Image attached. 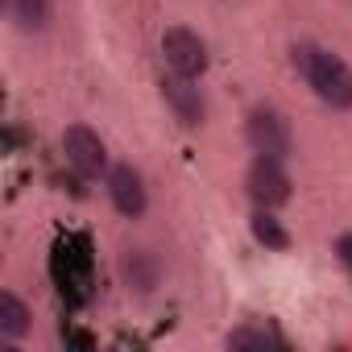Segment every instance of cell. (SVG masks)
Segmentation results:
<instances>
[{"label": "cell", "instance_id": "cell-1", "mask_svg": "<svg viewBox=\"0 0 352 352\" xmlns=\"http://www.w3.org/2000/svg\"><path fill=\"white\" fill-rule=\"evenodd\" d=\"M294 67L302 71V79L327 108H340V112L352 108V71L340 54H331L315 42H302V46H294Z\"/></svg>", "mask_w": 352, "mask_h": 352}, {"label": "cell", "instance_id": "cell-2", "mask_svg": "<svg viewBox=\"0 0 352 352\" xmlns=\"http://www.w3.org/2000/svg\"><path fill=\"white\" fill-rule=\"evenodd\" d=\"M162 58H166V67L174 75H187V79H199L208 71V46L187 25H170L162 34Z\"/></svg>", "mask_w": 352, "mask_h": 352}, {"label": "cell", "instance_id": "cell-3", "mask_svg": "<svg viewBox=\"0 0 352 352\" xmlns=\"http://www.w3.org/2000/svg\"><path fill=\"white\" fill-rule=\"evenodd\" d=\"M245 137H249V145L257 149V157H286L290 153V145H294V137H290V120L282 116V112H274V108H257V112H249V120H245Z\"/></svg>", "mask_w": 352, "mask_h": 352}, {"label": "cell", "instance_id": "cell-4", "mask_svg": "<svg viewBox=\"0 0 352 352\" xmlns=\"http://www.w3.org/2000/svg\"><path fill=\"white\" fill-rule=\"evenodd\" d=\"M63 153H67V162L83 174V179H100V174L108 170V149H104L100 133H91L87 124H71L63 133Z\"/></svg>", "mask_w": 352, "mask_h": 352}, {"label": "cell", "instance_id": "cell-5", "mask_svg": "<svg viewBox=\"0 0 352 352\" xmlns=\"http://www.w3.org/2000/svg\"><path fill=\"white\" fill-rule=\"evenodd\" d=\"M249 195L257 208H282L290 199V179H286V170L278 157H257L249 166V179H245Z\"/></svg>", "mask_w": 352, "mask_h": 352}, {"label": "cell", "instance_id": "cell-6", "mask_svg": "<svg viewBox=\"0 0 352 352\" xmlns=\"http://www.w3.org/2000/svg\"><path fill=\"white\" fill-rule=\"evenodd\" d=\"M162 96H166V104H170V112H174V120H179V124H187V129L204 124L208 104H204V91L195 87V79H187V75H170V79L162 83Z\"/></svg>", "mask_w": 352, "mask_h": 352}, {"label": "cell", "instance_id": "cell-7", "mask_svg": "<svg viewBox=\"0 0 352 352\" xmlns=\"http://www.w3.org/2000/svg\"><path fill=\"white\" fill-rule=\"evenodd\" d=\"M108 195H112L116 212L129 216V220H141L145 208H149L145 183H141V174H137L133 166H112V170H108Z\"/></svg>", "mask_w": 352, "mask_h": 352}, {"label": "cell", "instance_id": "cell-8", "mask_svg": "<svg viewBox=\"0 0 352 352\" xmlns=\"http://www.w3.org/2000/svg\"><path fill=\"white\" fill-rule=\"evenodd\" d=\"M120 274H124V286H129V290L149 294V290L157 286V278H162V265H157V257H153L149 249H129L124 261H120Z\"/></svg>", "mask_w": 352, "mask_h": 352}, {"label": "cell", "instance_id": "cell-9", "mask_svg": "<svg viewBox=\"0 0 352 352\" xmlns=\"http://www.w3.org/2000/svg\"><path fill=\"white\" fill-rule=\"evenodd\" d=\"M30 307L13 294V290H5V294H0V336H5V340H21L25 331H30Z\"/></svg>", "mask_w": 352, "mask_h": 352}, {"label": "cell", "instance_id": "cell-10", "mask_svg": "<svg viewBox=\"0 0 352 352\" xmlns=\"http://www.w3.org/2000/svg\"><path fill=\"white\" fill-rule=\"evenodd\" d=\"M9 17L17 21V30L25 34H42L50 25V0H5Z\"/></svg>", "mask_w": 352, "mask_h": 352}, {"label": "cell", "instance_id": "cell-11", "mask_svg": "<svg viewBox=\"0 0 352 352\" xmlns=\"http://www.w3.org/2000/svg\"><path fill=\"white\" fill-rule=\"evenodd\" d=\"M253 236H257L265 249H286V245H290L286 228L270 216V208H257V216H253Z\"/></svg>", "mask_w": 352, "mask_h": 352}, {"label": "cell", "instance_id": "cell-12", "mask_svg": "<svg viewBox=\"0 0 352 352\" xmlns=\"http://www.w3.org/2000/svg\"><path fill=\"white\" fill-rule=\"evenodd\" d=\"M224 344L232 352H265V348H274V336L261 331V327H236V331H228Z\"/></svg>", "mask_w": 352, "mask_h": 352}, {"label": "cell", "instance_id": "cell-13", "mask_svg": "<svg viewBox=\"0 0 352 352\" xmlns=\"http://www.w3.org/2000/svg\"><path fill=\"white\" fill-rule=\"evenodd\" d=\"M336 253H340V261H344V265H352V232L336 241Z\"/></svg>", "mask_w": 352, "mask_h": 352}]
</instances>
